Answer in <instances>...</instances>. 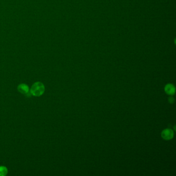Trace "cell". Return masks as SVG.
Instances as JSON below:
<instances>
[{"label":"cell","mask_w":176,"mask_h":176,"mask_svg":"<svg viewBox=\"0 0 176 176\" xmlns=\"http://www.w3.org/2000/svg\"><path fill=\"white\" fill-rule=\"evenodd\" d=\"M45 91V85L40 82H36L34 83L30 89V94L35 97L42 96Z\"/></svg>","instance_id":"cell-1"},{"label":"cell","mask_w":176,"mask_h":176,"mask_svg":"<svg viewBox=\"0 0 176 176\" xmlns=\"http://www.w3.org/2000/svg\"><path fill=\"white\" fill-rule=\"evenodd\" d=\"M161 136L162 137V138L165 140H170L173 138L174 132L172 130L166 129L162 131L161 134Z\"/></svg>","instance_id":"cell-2"},{"label":"cell","mask_w":176,"mask_h":176,"mask_svg":"<svg viewBox=\"0 0 176 176\" xmlns=\"http://www.w3.org/2000/svg\"><path fill=\"white\" fill-rule=\"evenodd\" d=\"M18 91L20 92L21 94H24V95H27L29 94V86L24 83L20 84L18 85L17 87Z\"/></svg>","instance_id":"cell-3"},{"label":"cell","mask_w":176,"mask_h":176,"mask_svg":"<svg viewBox=\"0 0 176 176\" xmlns=\"http://www.w3.org/2000/svg\"><path fill=\"white\" fill-rule=\"evenodd\" d=\"M165 91L168 95H173L175 93V87L171 84H168L165 87Z\"/></svg>","instance_id":"cell-4"},{"label":"cell","mask_w":176,"mask_h":176,"mask_svg":"<svg viewBox=\"0 0 176 176\" xmlns=\"http://www.w3.org/2000/svg\"><path fill=\"white\" fill-rule=\"evenodd\" d=\"M8 174V169L6 166H0V176H6Z\"/></svg>","instance_id":"cell-5"},{"label":"cell","mask_w":176,"mask_h":176,"mask_svg":"<svg viewBox=\"0 0 176 176\" xmlns=\"http://www.w3.org/2000/svg\"><path fill=\"white\" fill-rule=\"evenodd\" d=\"M168 101L170 103H173L175 102V99L173 97H170L168 98Z\"/></svg>","instance_id":"cell-6"}]
</instances>
